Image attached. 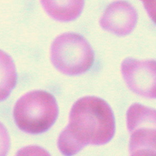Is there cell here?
<instances>
[{"label":"cell","instance_id":"2","mask_svg":"<svg viewBox=\"0 0 156 156\" xmlns=\"http://www.w3.org/2000/svg\"><path fill=\"white\" fill-rule=\"evenodd\" d=\"M58 105L55 98L44 91L27 93L15 105L13 117L21 130L40 134L48 130L58 117Z\"/></svg>","mask_w":156,"mask_h":156},{"label":"cell","instance_id":"4","mask_svg":"<svg viewBox=\"0 0 156 156\" xmlns=\"http://www.w3.org/2000/svg\"><path fill=\"white\" fill-rule=\"evenodd\" d=\"M131 155H156V110L133 104L126 113Z\"/></svg>","mask_w":156,"mask_h":156},{"label":"cell","instance_id":"9","mask_svg":"<svg viewBox=\"0 0 156 156\" xmlns=\"http://www.w3.org/2000/svg\"><path fill=\"white\" fill-rule=\"evenodd\" d=\"M10 147V138L4 125L0 122V155H5Z\"/></svg>","mask_w":156,"mask_h":156},{"label":"cell","instance_id":"10","mask_svg":"<svg viewBox=\"0 0 156 156\" xmlns=\"http://www.w3.org/2000/svg\"><path fill=\"white\" fill-rule=\"evenodd\" d=\"M152 21L156 24V0H142Z\"/></svg>","mask_w":156,"mask_h":156},{"label":"cell","instance_id":"1","mask_svg":"<svg viewBox=\"0 0 156 156\" xmlns=\"http://www.w3.org/2000/svg\"><path fill=\"white\" fill-rule=\"evenodd\" d=\"M115 133V120L108 104L97 97H84L72 107L69 124L57 146L61 153L73 155L85 146L106 144Z\"/></svg>","mask_w":156,"mask_h":156},{"label":"cell","instance_id":"7","mask_svg":"<svg viewBox=\"0 0 156 156\" xmlns=\"http://www.w3.org/2000/svg\"><path fill=\"white\" fill-rule=\"evenodd\" d=\"M45 12L58 21L76 20L83 10L85 0H41Z\"/></svg>","mask_w":156,"mask_h":156},{"label":"cell","instance_id":"6","mask_svg":"<svg viewBox=\"0 0 156 156\" xmlns=\"http://www.w3.org/2000/svg\"><path fill=\"white\" fill-rule=\"evenodd\" d=\"M138 15L133 6L126 1H115L105 9L100 20L104 30L117 36L129 34L136 25Z\"/></svg>","mask_w":156,"mask_h":156},{"label":"cell","instance_id":"3","mask_svg":"<svg viewBox=\"0 0 156 156\" xmlns=\"http://www.w3.org/2000/svg\"><path fill=\"white\" fill-rule=\"evenodd\" d=\"M50 60L53 66L62 74L78 76L91 68L94 54L83 37L74 33H64L52 44Z\"/></svg>","mask_w":156,"mask_h":156},{"label":"cell","instance_id":"8","mask_svg":"<svg viewBox=\"0 0 156 156\" xmlns=\"http://www.w3.org/2000/svg\"><path fill=\"white\" fill-rule=\"evenodd\" d=\"M17 82V73L12 57L0 50V101L8 98Z\"/></svg>","mask_w":156,"mask_h":156},{"label":"cell","instance_id":"5","mask_svg":"<svg viewBox=\"0 0 156 156\" xmlns=\"http://www.w3.org/2000/svg\"><path fill=\"white\" fill-rule=\"evenodd\" d=\"M121 73L128 88L138 95L156 99V60H137L126 58Z\"/></svg>","mask_w":156,"mask_h":156}]
</instances>
